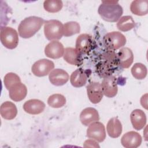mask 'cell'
<instances>
[{
    "instance_id": "8992f818",
    "label": "cell",
    "mask_w": 148,
    "mask_h": 148,
    "mask_svg": "<svg viewBox=\"0 0 148 148\" xmlns=\"http://www.w3.org/2000/svg\"><path fill=\"white\" fill-rule=\"evenodd\" d=\"M54 68V64L53 61L47 59H41L32 65L31 71L35 76L42 77L49 74Z\"/></svg>"
},
{
    "instance_id": "f546056e",
    "label": "cell",
    "mask_w": 148,
    "mask_h": 148,
    "mask_svg": "<svg viewBox=\"0 0 148 148\" xmlns=\"http://www.w3.org/2000/svg\"><path fill=\"white\" fill-rule=\"evenodd\" d=\"M18 82H21L20 77L17 74L13 72L8 73L3 79L4 85L8 90L13 85Z\"/></svg>"
},
{
    "instance_id": "484cf974",
    "label": "cell",
    "mask_w": 148,
    "mask_h": 148,
    "mask_svg": "<svg viewBox=\"0 0 148 148\" xmlns=\"http://www.w3.org/2000/svg\"><path fill=\"white\" fill-rule=\"evenodd\" d=\"M131 73L133 77L136 79H144L147 73V68L142 63H135L131 68Z\"/></svg>"
},
{
    "instance_id": "1f68e13d",
    "label": "cell",
    "mask_w": 148,
    "mask_h": 148,
    "mask_svg": "<svg viewBox=\"0 0 148 148\" xmlns=\"http://www.w3.org/2000/svg\"><path fill=\"white\" fill-rule=\"evenodd\" d=\"M147 94L143 95L140 98V104L146 109H147Z\"/></svg>"
},
{
    "instance_id": "30bf717a",
    "label": "cell",
    "mask_w": 148,
    "mask_h": 148,
    "mask_svg": "<svg viewBox=\"0 0 148 148\" xmlns=\"http://www.w3.org/2000/svg\"><path fill=\"white\" fill-rule=\"evenodd\" d=\"M92 37L89 34H80L76 40L75 49L82 54H88L92 48Z\"/></svg>"
},
{
    "instance_id": "8fae6325",
    "label": "cell",
    "mask_w": 148,
    "mask_h": 148,
    "mask_svg": "<svg viewBox=\"0 0 148 148\" xmlns=\"http://www.w3.org/2000/svg\"><path fill=\"white\" fill-rule=\"evenodd\" d=\"M64 47L62 44L58 40H52L45 48V54L46 57L57 59L62 57L64 53Z\"/></svg>"
},
{
    "instance_id": "4316f807",
    "label": "cell",
    "mask_w": 148,
    "mask_h": 148,
    "mask_svg": "<svg viewBox=\"0 0 148 148\" xmlns=\"http://www.w3.org/2000/svg\"><path fill=\"white\" fill-rule=\"evenodd\" d=\"M80 27L76 21H69L63 25V35L68 37L79 33Z\"/></svg>"
},
{
    "instance_id": "f1b7e54d",
    "label": "cell",
    "mask_w": 148,
    "mask_h": 148,
    "mask_svg": "<svg viewBox=\"0 0 148 148\" xmlns=\"http://www.w3.org/2000/svg\"><path fill=\"white\" fill-rule=\"evenodd\" d=\"M62 6V2L60 0H47L43 2L45 10L50 13H56L60 11Z\"/></svg>"
},
{
    "instance_id": "ba28073f",
    "label": "cell",
    "mask_w": 148,
    "mask_h": 148,
    "mask_svg": "<svg viewBox=\"0 0 148 148\" xmlns=\"http://www.w3.org/2000/svg\"><path fill=\"white\" fill-rule=\"evenodd\" d=\"M101 86L103 94L106 97L113 98L117 95L118 87L117 79L115 76L112 75L103 78Z\"/></svg>"
},
{
    "instance_id": "ffe728a7",
    "label": "cell",
    "mask_w": 148,
    "mask_h": 148,
    "mask_svg": "<svg viewBox=\"0 0 148 148\" xmlns=\"http://www.w3.org/2000/svg\"><path fill=\"white\" fill-rule=\"evenodd\" d=\"M63 57L66 62L71 65L80 66L83 63L82 54L76 49L72 47H66L65 49Z\"/></svg>"
},
{
    "instance_id": "9c48e42d",
    "label": "cell",
    "mask_w": 148,
    "mask_h": 148,
    "mask_svg": "<svg viewBox=\"0 0 148 148\" xmlns=\"http://www.w3.org/2000/svg\"><path fill=\"white\" fill-rule=\"evenodd\" d=\"M117 65L119 64L117 62L102 60L96 65L95 71L101 77L105 78L112 76L117 68Z\"/></svg>"
},
{
    "instance_id": "277c9868",
    "label": "cell",
    "mask_w": 148,
    "mask_h": 148,
    "mask_svg": "<svg viewBox=\"0 0 148 148\" xmlns=\"http://www.w3.org/2000/svg\"><path fill=\"white\" fill-rule=\"evenodd\" d=\"M44 34L47 39L57 40L63 35V24L57 20L46 21L44 25Z\"/></svg>"
},
{
    "instance_id": "7a4b0ae2",
    "label": "cell",
    "mask_w": 148,
    "mask_h": 148,
    "mask_svg": "<svg viewBox=\"0 0 148 148\" xmlns=\"http://www.w3.org/2000/svg\"><path fill=\"white\" fill-rule=\"evenodd\" d=\"M45 21L42 18L36 16L25 18L20 22L18 27L19 35L25 39L32 37L40 29Z\"/></svg>"
},
{
    "instance_id": "5b68a950",
    "label": "cell",
    "mask_w": 148,
    "mask_h": 148,
    "mask_svg": "<svg viewBox=\"0 0 148 148\" xmlns=\"http://www.w3.org/2000/svg\"><path fill=\"white\" fill-rule=\"evenodd\" d=\"M0 39L2 44L6 48L14 49L18 43V33L12 27H2L1 28Z\"/></svg>"
},
{
    "instance_id": "52a82bcc",
    "label": "cell",
    "mask_w": 148,
    "mask_h": 148,
    "mask_svg": "<svg viewBox=\"0 0 148 148\" xmlns=\"http://www.w3.org/2000/svg\"><path fill=\"white\" fill-rule=\"evenodd\" d=\"M86 135L88 138L98 142H102L106 138L105 127L101 122H94L89 125L87 130Z\"/></svg>"
},
{
    "instance_id": "ac0fdd59",
    "label": "cell",
    "mask_w": 148,
    "mask_h": 148,
    "mask_svg": "<svg viewBox=\"0 0 148 148\" xmlns=\"http://www.w3.org/2000/svg\"><path fill=\"white\" fill-rule=\"evenodd\" d=\"M99 120V113L93 108H86L80 114V120L82 124L85 126H88L94 122L98 121Z\"/></svg>"
},
{
    "instance_id": "7402d4cb",
    "label": "cell",
    "mask_w": 148,
    "mask_h": 148,
    "mask_svg": "<svg viewBox=\"0 0 148 148\" xmlns=\"http://www.w3.org/2000/svg\"><path fill=\"white\" fill-rule=\"evenodd\" d=\"M0 113L2 117L4 119L12 120L17 116V109L13 102L6 101L1 105Z\"/></svg>"
},
{
    "instance_id": "3957f363",
    "label": "cell",
    "mask_w": 148,
    "mask_h": 148,
    "mask_svg": "<svg viewBox=\"0 0 148 148\" xmlns=\"http://www.w3.org/2000/svg\"><path fill=\"white\" fill-rule=\"evenodd\" d=\"M125 36L120 32L113 31L106 34L103 38L104 46L107 50L115 51L125 46Z\"/></svg>"
},
{
    "instance_id": "e0dca14e",
    "label": "cell",
    "mask_w": 148,
    "mask_h": 148,
    "mask_svg": "<svg viewBox=\"0 0 148 148\" xmlns=\"http://www.w3.org/2000/svg\"><path fill=\"white\" fill-rule=\"evenodd\" d=\"M88 71L79 68L73 72L70 76L71 84L75 87H81L86 84L89 76Z\"/></svg>"
},
{
    "instance_id": "83f0119b",
    "label": "cell",
    "mask_w": 148,
    "mask_h": 148,
    "mask_svg": "<svg viewBox=\"0 0 148 148\" xmlns=\"http://www.w3.org/2000/svg\"><path fill=\"white\" fill-rule=\"evenodd\" d=\"M47 103L51 108H60L66 103V99L62 94H54L49 97Z\"/></svg>"
},
{
    "instance_id": "cb8c5ba5",
    "label": "cell",
    "mask_w": 148,
    "mask_h": 148,
    "mask_svg": "<svg viewBox=\"0 0 148 148\" xmlns=\"http://www.w3.org/2000/svg\"><path fill=\"white\" fill-rule=\"evenodd\" d=\"M130 10L136 16L146 15L148 12V1L136 0L132 1L130 5Z\"/></svg>"
},
{
    "instance_id": "6da1fadb",
    "label": "cell",
    "mask_w": 148,
    "mask_h": 148,
    "mask_svg": "<svg viewBox=\"0 0 148 148\" xmlns=\"http://www.w3.org/2000/svg\"><path fill=\"white\" fill-rule=\"evenodd\" d=\"M98 13L103 20L116 22L122 16L123 10L118 1H103L98 8Z\"/></svg>"
},
{
    "instance_id": "7c38bea8",
    "label": "cell",
    "mask_w": 148,
    "mask_h": 148,
    "mask_svg": "<svg viewBox=\"0 0 148 148\" xmlns=\"http://www.w3.org/2000/svg\"><path fill=\"white\" fill-rule=\"evenodd\" d=\"M87 96L92 103H99L103 98V91L101 84L99 82H91L87 86Z\"/></svg>"
},
{
    "instance_id": "4dcf8cb0",
    "label": "cell",
    "mask_w": 148,
    "mask_h": 148,
    "mask_svg": "<svg viewBox=\"0 0 148 148\" xmlns=\"http://www.w3.org/2000/svg\"><path fill=\"white\" fill-rule=\"evenodd\" d=\"M84 147H99V146L98 145V143L94 140V139L92 140L91 139H88L87 140H86L84 143Z\"/></svg>"
},
{
    "instance_id": "4fadbf2b",
    "label": "cell",
    "mask_w": 148,
    "mask_h": 148,
    "mask_svg": "<svg viewBox=\"0 0 148 148\" xmlns=\"http://www.w3.org/2000/svg\"><path fill=\"white\" fill-rule=\"evenodd\" d=\"M142 141L140 135L135 131L126 132L121 139V145L126 148H136L141 145Z\"/></svg>"
},
{
    "instance_id": "603a6c76",
    "label": "cell",
    "mask_w": 148,
    "mask_h": 148,
    "mask_svg": "<svg viewBox=\"0 0 148 148\" xmlns=\"http://www.w3.org/2000/svg\"><path fill=\"white\" fill-rule=\"evenodd\" d=\"M122 125L120 120L117 117L110 119L108 122L106 130L108 135L113 138L120 136L122 132Z\"/></svg>"
},
{
    "instance_id": "9a60e30c",
    "label": "cell",
    "mask_w": 148,
    "mask_h": 148,
    "mask_svg": "<svg viewBox=\"0 0 148 148\" xmlns=\"http://www.w3.org/2000/svg\"><path fill=\"white\" fill-rule=\"evenodd\" d=\"M49 79L50 83L56 86H61L69 80L68 73L62 69H53L49 73Z\"/></svg>"
},
{
    "instance_id": "2e32d148",
    "label": "cell",
    "mask_w": 148,
    "mask_h": 148,
    "mask_svg": "<svg viewBox=\"0 0 148 148\" xmlns=\"http://www.w3.org/2000/svg\"><path fill=\"white\" fill-rule=\"evenodd\" d=\"M27 94V87L21 82L14 84L9 90V97L12 100L15 102H19L24 99Z\"/></svg>"
},
{
    "instance_id": "d4e9b609",
    "label": "cell",
    "mask_w": 148,
    "mask_h": 148,
    "mask_svg": "<svg viewBox=\"0 0 148 148\" xmlns=\"http://www.w3.org/2000/svg\"><path fill=\"white\" fill-rule=\"evenodd\" d=\"M135 26V22L131 16H124L120 18L117 23V28L123 32L128 31Z\"/></svg>"
},
{
    "instance_id": "5bb4252c",
    "label": "cell",
    "mask_w": 148,
    "mask_h": 148,
    "mask_svg": "<svg viewBox=\"0 0 148 148\" xmlns=\"http://www.w3.org/2000/svg\"><path fill=\"white\" fill-rule=\"evenodd\" d=\"M119 65L123 68H128L134 61V54L128 47H123L117 53Z\"/></svg>"
},
{
    "instance_id": "d6986e66",
    "label": "cell",
    "mask_w": 148,
    "mask_h": 148,
    "mask_svg": "<svg viewBox=\"0 0 148 148\" xmlns=\"http://www.w3.org/2000/svg\"><path fill=\"white\" fill-rule=\"evenodd\" d=\"M45 108V103L37 99H32L26 101L23 105L24 111L31 114H38L43 112Z\"/></svg>"
},
{
    "instance_id": "44dd1931",
    "label": "cell",
    "mask_w": 148,
    "mask_h": 148,
    "mask_svg": "<svg viewBox=\"0 0 148 148\" xmlns=\"http://www.w3.org/2000/svg\"><path fill=\"white\" fill-rule=\"evenodd\" d=\"M130 120L133 128L138 131L143 128L146 124V114L140 109L134 110L130 114Z\"/></svg>"
}]
</instances>
